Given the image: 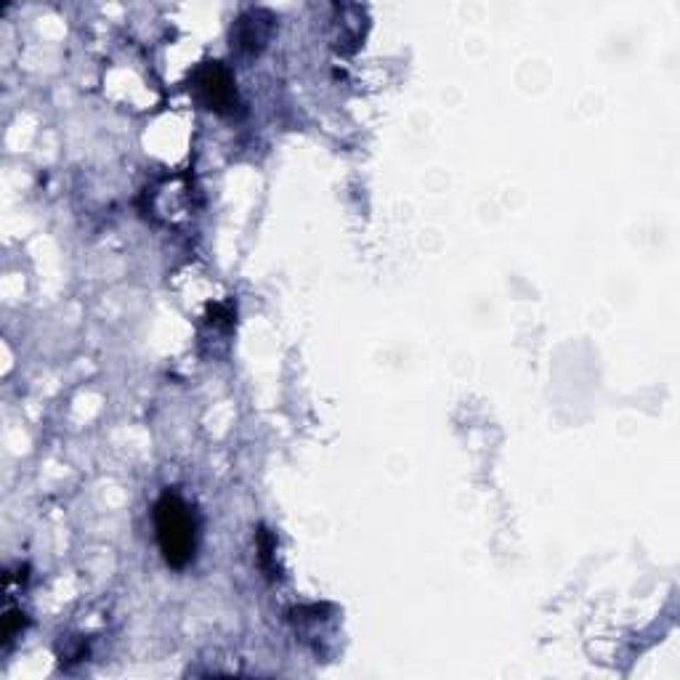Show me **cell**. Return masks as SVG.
<instances>
[{"mask_svg": "<svg viewBox=\"0 0 680 680\" xmlns=\"http://www.w3.org/2000/svg\"><path fill=\"white\" fill-rule=\"evenodd\" d=\"M155 534L168 566L184 569L198 551V521L192 508L176 492H166L155 506Z\"/></svg>", "mask_w": 680, "mask_h": 680, "instance_id": "cell-1", "label": "cell"}, {"mask_svg": "<svg viewBox=\"0 0 680 680\" xmlns=\"http://www.w3.org/2000/svg\"><path fill=\"white\" fill-rule=\"evenodd\" d=\"M198 83L200 99L208 104V109L219 115H229L237 109V88H234V77L224 64L205 62L194 75Z\"/></svg>", "mask_w": 680, "mask_h": 680, "instance_id": "cell-2", "label": "cell"}, {"mask_svg": "<svg viewBox=\"0 0 680 680\" xmlns=\"http://www.w3.org/2000/svg\"><path fill=\"white\" fill-rule=\"evenodd\" d=\"M272 22L274 19L272 14H266V11H247V14H242L232 30V41L237 45L240 54H258L272 38Z\"/></svg>", "mask_w": 680, "mask_h": 680, "instance_id": "cell-3", "label": "cell"}, {"mask_svg": "<svg viewBox=\"0 0 680 680\" xmlns=\"http://www.w3.org/2000/svg\"><path fill=\"white\" fill-rule=\"evenodd\" d=\"M22 627H24L22 614L6 612V617H3V640H6V644H11V640L17 638V633H22Z\"/></svg>", "mask_w": 680, "mask_h": 680, "instance_id": "cell-4", "label": "cell"}]
</instances>
